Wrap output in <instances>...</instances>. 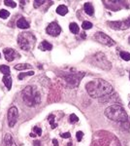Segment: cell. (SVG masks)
I'll use <instances>...</instances> for the list:
<instances>
[{
    "mask_svg": "<svg viewBox=\"0 0 130 146\" xmlns=\"http://www.w3.org/2000/svg\"><path fill=\"white\" fill-rule=\"evenodd\" d=\"M86 90L88 95L93 98H102L104 96L112 95V85L103 79H94L86 85Z\"/></svg>",
    "mask_w": 130,
    "mask_h": 146,
    "instance_id": "cell-1",
    "label": "cell"
},
{
    "mask_svg": "<svg viewBox=\"0 0 130 146\" xmlns=\"http://www.w3.org/2000/svg\"><path fill=\"white\" fill-rule=\"evenodd\" d=\"M105 115L112 121L119 123H126L128 120V115L121 106L117 104L111 105L105 110Z\"/></svg>",
    "mask_w": 130,
    "mask_h": 146,
    "instance_id": "cell-2",
    "label": "cell"
},
{
    "mask_svg": "<svg viewBox=\"0 0 130 146\" xmlns=\"http://www.w3.org/2000/svg\"><path fill=\"white\" fill-rule=\"evenodd\" d=\"M22 100L28 106H34V105L40 103L41 96H40V93L38 91H36L32 87L28 86L22 91Z\"/></svg>",
    "mask_w": 130,
    "mask_h": 146,
    "instance_id": "cell-3",
    "label": "cell"
},
{
    "mask_svg": "<svg viewBox=\"0 0 130 146\" xmlns=\"http://www.w3.org/2000/svg\"><path fill=\"white\" fill-rule=\"evenodd\" d=\"M36 43V37L30 32H22L18 36V44L23 51H30Z\"/></svg>",
    "mask_w": 130,
    "mask_h": 146,
    "instance_id": "cell-4",
    "label": "cell"
},
{
    "mask_svg": "<svg viewBox=\"0 0 130 146\" xmlns=\"http://www.w3.org/2000/svg\"><path fill=\"white\" fill-rule=\"evenodd\" d=\"M94 39H95L96 41H98L99 43L103 44V45H105V46H108V47H112L115 45V40H113L110 36H108L107 34H105L104 32H101V31H98L94 34Z\"/></svg>",
    "mask_w": 130,
    "mask_h": 146,
    "instance_id": "cell-5",
    "label": "cell"
},
{
    "mask_svg": "<svg viewBox=\"0 0 130 146\" xmlns=\"http://www.w3.org/2000/svg\"><path fill=\"white\" fill-rule=\"evenodd\" d=\"M84 73H76V74H69V75H65L64 79L67 82V84L69 85L71 88H75V87L79 86L80 81L82 79L84 76Z\"/></svg>",
    "mask_w": 130,
    "mask_h": 146,
    "instance_id": "cell-6",
    "label": "cell"
},
{
    "mask_svg": "<svg viewBox=\"0 0 130 146\" xmlns=\"http://www.w3.org/2000/svg\"><path fill=\"white\" fill-rule=\"evenodd\" d=\"M93 58H95L96 62H95V65L103 68V69L109 70L111 67H112V64L109 62V60L106 58V56H104L103 54H101V53L96 54V55L93 56Z\"/></svg>",
    "mask_w": 130,
    "mask_h": 146,
    "instance_id": "cell-7",
    "label": "cell"
},
{
    "mask_svg": "<svg viewBox=\"0 0 130 146\" xmlns=\"http://www.w3.org/2000/svg\"><path fill=\"white\" fill-rule=\"evenodd\" d=\"M108 25L115 30H123L130 27V18L121 22H108Z\"/></svg>",
    "mask_w": 130,
    "mask_h": 146,
    "instance_id": "cell-8",
    "label": "cell"
},
{
    "mask_svg": "<svg viewBox=\"0 0 130 146\" xmlns=\"http://www.w3.org/2000/svg\"><path fill=\"white\" fill-rule=\"evenodd\" d=\"M18 118V110L16 106H12L8 111V125L10 128H13L16 124Z\"/></svg>",
    "mask_w": 130,
    "mask_h": 146,
    "instance_id": "cell-9",
    "label": "cell"
},
{
    "mask_svg": "<svg viewBox=\"0 0 130 146\" xmlns=\"http://www.w3.org/2000/svg\"><path fill=\"white\" fill-rule=\"evenodd\" d=\"M46 32H47V34L51 35V36L56 37V36H58V35L60 34L61 27L56 22H53V23H49L48 27H47Z\"/></svg>",
    "mask_w": 130,
    "mask_h": 146,
    "instance_id": "cell-10",
    "label": "cell"
},
{
    "mask_svg": "<svg viewBox=\"0 0 130 146\" xmlns=\"http://www.w3.org/2000/svg\"><path fill=\"white\" fill-rule=\"evenodd\" d=\"M3 54H4V56L8 62H13L14 60L16 58V53L14 49H11V48H6L3 50Z\"/></svg>",
    "mask_w": 130,
    "mask_h": 146,
    "instance_id": "cell-11",
    "label": "cell"
},
{
    "mask_svg": "<svg viewBox=\"0 0 130 146\" xmlns=\"http://www.w3.org/2000/svg\"><path fill=\"white\" fill-rule=\"evenodd\" d=\"M16 27L18 28H20V29H26V28H29L30 25H29V23H28L24 18H20V19H18V22H16Z\"/></svg>",
    "mask_w": 130,
    "mask_h": 146,
    "instance_id": "cell-12",
    "label": "cell"
},
{
    "mask_svg": "<svg viewBox=\"0 0 130 146\" xmlns=\"http://www.w3.org/2000/svg\"><path fill=\"white\" fill-rule=\"evenodd\" d=\"M4 145L5 146H16V143L14 142L13 136H12L10 133H7L4 137Z\"/></svg>",
    "mask_w": 130,
    "mask_h": 146,
    "instance_id": "cell-13",
    "label": "cell"
},
{
    "mask_svg": "<svg viewBox=\"0 0 130 146\" xmlns=\"http://www.w3.org/2000/svg\"><path fill=\"white\" fill-rule=\"evenodd\" d=\"M84 12H86L88 16H93L94 15V8H93V6H92L91 3L86 2L84 6Z\"/></svg>",
    "mask_w": 130,
    "mask_h": 146,
    "instance_id": "cell-14",
    "label": "cell"
},
{
    "mask_svg": "<svg viewBox=\"0 0 130 146\" xmlns=\"http://www.w3.org/2000/svg\"><path fill=\"white\" fill-rule=\"evenodd\" d=\"M39 49L41 51H51L53 49V45L49 43L48 41H43L39 46Z\"/></svg>",
    "mask_w": 130,
    "mask_h": 146,
    "instance_id": "cell-15",
    "label": "cell"
},
{
    "mask_svg": "<svg viewBox=\"0 0 130 146\" xmlns=\"http://www.w3.org/2000/svg\"><path fill=\"white\" fill-rule=\"evenodd\" d=\"M16 70H20V71H22V70H26V69H31L32 66L30 64H28V63H18V64H16L15 66H14Z\"/></svg>",
    "mask_w": 130,
    "mask_h": 146,
    "instance_id": "cell-16",
    "label": "cell"
},
{
    "mask_svg": "<svg viewBox=\"0 0 130 146\" xmlns=\"http://www.w3.org/2000/svg\"><path fill=\"white\" fill-rule=\"evenodd\" d=\"M56 13L60 16H65L68 13V8L66 5H59L56 8Z\"/></svg>",
    "mask_w": 130,
    "mask_h": 146,
    "instance_id": "cell-17",
    "label": "cell"
},
{
    "mask_svg": "<svg viewBox=\"0 0 130 146\" xmlns=\"http://www.w3.org/2000/svg\"><path fill=\"white\" fill-rule=\"evenodd\" d=\"M69 29H70V31L74 34L79 33V31H80V27L76 23H71L69 25Z\"/></svg>",
    "mask_w": 130,
    "mask_h": 146,
    "instance_id": "cell-18",
    "label": "cell"
},
{
    "mask_svg": "<svg viewBox=\"0 0 130 146\" xmlns=\"http://www.w3.org/2000/svg\"><path fill=\"white\" fill-rule=\"evenodd\" d=\"M2 80H3V83L5 84L7 89H8V90H11V88H12V77L11 76H4Z\"/></svg>",
    "mask_w": 130,
    "mask_h": 146,
    "instance_id": "cell-19",
    "label": "cell"
},
{
    "mask_svg": "<svg viewBox=\"0 0 130 146\" xmlns=\"http://www.w3.org/2000/svg\"><path fill=\"white\" fill-rule=\"evenodd\" d=\"M0 71L3 73L5 76H9L10 74V67L7 65H0Z\"/></svg>",
    "mask_w": 130,
    "mask_h": 146,
    "instance_id": "cell-20",
    "label": "cell"
},
{
    "mask_svg": "<svg viewBox=\"0 0 130 146\" xmlns=\"http://www.w3.org/2000/svg\"><path fill=\"white\" fill-rule=\"evenodd\" d=\"M32 75H34V71H28V72H23V73H20V74H18V78L20 80H22L23 78H25L26 76H32Z\"/></svg>",
    "mask_w": 130,
    "mask_h": 146,
    "instance_id": "cell-21",
    "label": "cell"
},
{
    "mask_svg": "<svg viewBox=\"0 0 130 146\" xmlns=\"http://www.w3.org/2000/svg\"><path fill=\"white\" fill-rule=\"evenodd\" d=\"M9 16H10V13H9L7 10H4V9H2V10H0V18L3 19V20H6V19L9 18Z\"/></svg>",
    "mask_w": 130,
    "mask_h": 146,
    "instance_id": "cell-22",
    "label": "cell"
},
{
    "mask_svg": "<svg viewBox=\"0 0 130 146\" xmlns=\"http://www.w3.org/2000/svg\"><path fill=\"white\" fill-rule=\"evenodd\" d=\"M119 56L123 60H126V62L130 60V53H127V52H121V53L119 54Z\"/></svg>",
    "mask_w": 130,
    "mask_h": 146,
    "instance_id": "cell-23",
    "label": "cell"
},
{
    "mask_svg": "<svg viewBox=\"0 0 130 146\" xmlns=\"http://www.w3.org/2000/svg\"><path fill=\"white\" fill-rule=\"evenodd\" d=\"M82 29H90V28L92 27V23L90 22H87V21H84V23H82Z\"/></svg>",
    "mask_w": 130,
    "mask_h": 146,
    "instance_id": "cell-24",
    "label": "cell"
},
{
    "mask_svg": "<svg viewBox=\"0 0 130 146\" xmlns=\"http://www.w3.org/2000/svg\"><path fill=\"white\" fill-rule=\"evenodd\" d=\"M48 119H49V124L51 125V129H54V128H55V127H56V124L54 123V121H53V120H54V116H53V114H51V115L49 116V118H48Z\"/></svg>",
    "mask_w": 130,
    "mask_h": 146,
    "instance_id": "cell-25",
    "label": "cell"
},
{
    "mask_svg": "<svg viewBox=\"0 0 130 146\" xmlns=\"http://www.w3.org/2000/svg\"><path fill=\"white\" fill-rule=\"evenodd\" d=\"M4 4H5L6 6L11 7V8H16V3L15 1H4Z\"/></svg>",
    "mask_w": 130,
    "mask_h": 146,
    "instance_id": "cell-26",
    "label": "cell"
},
{
    "mask_svg": "<svg viewBox=\"0 0 130 146\" xmlns=\"http://www.w3.org/2000/svg\"><path fill=\"white\" fill-rule=\"evenodd\" d=\"M45 3V1H42V0H35L33 5H34V8H39L40 6H42Z\"/></svg>",
    "mask_w": 130,
    "mask_h": 146,
    "instance_id": "cell-27",
    "label": "cell"
},
{
    "mask_svg": "<svg viewBox=\"0 0 130 146\" xmlns=\"http://www.w3.org/2000/svg\"><path fill=\"white\" fill-rule=\"evenodd\" d=\"M33 131H35L34 133H36L37 135H42V129H40V128H38V127H34L33 128Z\"/></svg>",
    "mask_w": 130,
    "mask_h": 146,
    "instance_id": "cell-28",
    "label": "cell"
},
{
    "mask_svg": "<svg viewBox=\"0 0 130 146\" xmlns=\"http://www.w3.org/2000/svg\"><path fill=\"white\" fill-rule=\"evenodd\" d=\"M70 121L72 122V123H76V122L79 121V118H78V117L75 114H72L70 116Z\"/></svg>",
    "mask_w": 130,
    "mask_h": 146,
    "instance_id": "cell-29",
    "label": "cell"
},
{
    "mask_svg": "<svg viewBox=\"0 0 130 146\" xmlns=\"http://www.w3.org/2000/svg\"><path fill=\"white\" fill-rule=\"evenodd\" d=\"M76 136H77V140L78 141H81V139L82 138V136H84V133H82V131H77Z\"/></svg>",
    "mask_w": 130,
    "mask_h": 146,
    "instance_id": "cell-30",
    "label": "cell"
},
{
    "mask_svg": "<svg viewBox=\"0 0 130 146\" xmlns=\"http://www.w3.org/2000/svg\"><path fill=\"white\" fill-rule=\"evenodd\" d=\"M60 136L63 138H70L71 135H70V133H61Z\"/></svg>",
    "mask_w": 130,
    "mask_h": 146,
    "instance_id": "cell-31",
    "label": "cell"
},
{
    "mask_svg": "<svg viewBox=\"0 0 130 146\" xmlns=\"http://www.w3.org/2000/svg\"><path fill=\"white\" fill-rule=\"evenodd\" d=\"M33 144H34V146H40V141L39 140H35L34 142H33Z\"/></svg>",
    "mask_w": 130,
    "mask_h": 146,
    "instance_id": "cell-32",
    "label": "cell"
},
{
    "mask_svg": "<svg viewBox=\"0 0 130 146\" xmlns=\"http://www.w3.org/2000/svg\"><path fill=\"white\" fill-rule=\"evenodd\" d=\"M35 135H36V133H30V136H32V137H33V136L35 137Z\"/></svg>",
    "mask_w": 130,
    "mask_h": 146,
    "instance_id": "cell-33",
    "label": "cell"
},
{
    "mask_svg": "<svg viewBox=\"0 0 130 146\" xmlns=\"http://www.w3.org/2000/svg\"><path fill=\"white\" fill-rule=\"evenodd\" d=\"M128 42H129V43H130V36H129V39H128Z\"/></svg>",
    "mask_w": 130,
    "mask_h": 146,
    "instance_id": "cell-34",
    "label": "cell"
},
{
    "mask_svg": "<svg viewBox=\"0 0 130 146\" xmlns=\"http://www.w3.org/2000/svg\"><path fill=\"white\" fill-rule=\"evenodd\" d=\"M128 107L130 108V102H129V104H128Z\"/></svg>",
    "mask_w": 130,
    "mask_h": 146,
    "instance_id": "cell-35",
    "label": "cell"
},
{
    "mask_svg": "<svg viewBox=\"0 0 130 146\" xmlns=\"http://www.w3.org/2000/svg\"><path fill=\"white\" fill-rule=\"evenodd\" d=\"M129 79H130V73H129Z\"/></svg>",
    "mask_w": 130,
    "mask_h": 146,
    "instance_id": "cell-36",
    "label": "cell"
},
{
    "mask_svg": "<svg viewBox=\"0 0 130 146\" xmlns=\"http://www.w3.org/2000/svg\"><path fill=\"white\" fill-rule=\"evenodd\" d=\"M0 58H1V55H0Z\"/></svg>",
    "mask_w": 130,
    "mask_h": 146,
    "instance_id": "cell-37",
    "label": "cell"
}]
</instances>
